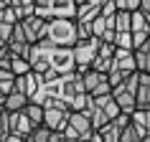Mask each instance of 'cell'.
<instances>
[{
    "instance_id": "20",
    "label": "cell",
    "mask_w": 150,
    "mask_h": 142,
    "mask_svg": "<svg viewBox=\"0 0 150 142\" xmlns=\"http://www.w3.org/2000/svg\"><path fill=\"white\" fill-rule=\"evenodd\" d=\"M132 119H135L140 127H145V129L150 132V109H145V107H137V109L132 112Z\"/></svg>"
},
{
    "instance_id": "21",
    "label": "cell",
    "mask_w": 150,
    "mask_h": 142,
    "mask_svg": "<svg viewBox=\"0 0 150 142\" xmlns=\"http://www.w3.org/2000/svg\"><path fill=\"white\" fill-rule=\"evenodd\" d=\"M13 28H16V23L0 20V43H10V38H13Z\"/></svg>"
},
{
    "instance_id": "18",
    "label": "cell",
    "mask_w": 150,
    "mask_h": 142,
    "mask_svg": "<svg viewBox=\"0 0 150 142\" xmlns=\"http://www.w3.org/2000/svg\"><path fill=\"white\" fill-rule=\"evenodd\" d=\"M10 109H5V107H0V140H5L8 142L10 137Z\"/></svg>"
},
{
    "instance_id": "14",
    "label": "cell",
    "mask_w": 150,
    "mask_h": 142,
    "mask_svg": "<svg viewBox=\"0 0 150 142\" xmlns=\"http://www.w3.org/2000/svg\"><path fill=\"white\" fill-rule=\"evenodd\" d=\"M135 56H137V69L142 74H150V38L140 48H135Z\"/></svg>"
},
{
    "instance_id": "3",
    "label": "cell",
    "mask_w": 150,
    "mask_h": 142,
    "mask_svg": "<svg viewBox=\"0 0 150 142\" xmlns=\"http://www.w3.org/2000/svg\"><path fill=\"white\" fill-rule=\"evenodd\" d=\"M99 43L102 38L99 36H92V38H79L74 43V56H76V69H92V63L97 58V51H99Z\"/></svg>"
},
{
    "instance_id": "8",
    "label": "cell",
    "mask_w": 150,
    "mask_h": 142,
    "mask_svg": "<svg viewBox=\"0 0 150 142\" xmlns=\"http://www.w3.org/2000/svg\"><path fill=\"white\" fill-rule=\"evenodd\" d=\"M41 84H43V74H38L36 69H31L28 74H21V76H16V89L25 91V94L31 96V99L38 94Z\"/></svg>"
},
{
    "instance_id": "9",
    "label": "cell",
    "mask_w": 150,
    "mask_h": 142,
    "mask_svg": "<svg viewBox=\"0 0 150 142\" xmlns=\"http://www.w3.org/2000/svg\"><path fill=\"white\" fill-rule=\"evenodd\" d=\"M115 43L112 41H102L99 43V51H97V58H94V63H92V69H99V71H104V74H110V69L115 66Z\"/></svg>"
},
{
    "instance_id": "25",
    "label": "cell",
    "mask_w": 150,
    "mask_h": 142,
    "mask_svg": "<svg viewBox=\"0 0 150 142\" xmlns=\"http://www.w3.org/2000/svg\"><path fill=\"white\" fill-rule=\"evenodd\" d=\"M140 10L148 15V20H150V0H142V5H140Z\"/></svg>"
},
{
    "instance_id": "17",
    "label": "cell",
    "mask_w": 150,
    "mask_h": 142,
    "mask_svg": "<svg viewBox=\"0 0 150 142\" xmlns=\"http://www.w3.org/2000/svg\"><path fill=\"white\" fill-rule=\"evenodd\" d=\"M115 28L117 31H132V10H117L115 13Z\"/></svg>"
},
{
    "instance_id": "23",
    "label": "cell",
    "mask_w": 150,
    "mask_h": 142,
    "mask_svg": "<svg viewBox=\"0 0 150 142\" xmlns=\"http://www.w3.org/2000/svg\"><path fill=\"white\" fill-rule=\"evenodd\" d=\"M107 76H110V81H112V86H117L120 81H125V71H120V69H110V74H107Z\"/></svg>"
},
{
    "instance_id": "4",
    "label": "cell",
    "mask_w": 150,
    "mask_h": 142,
    "mask_svg": "<svg viewBox=\"0 0 150 142\" xmlns=\"http://www.w3.org/2000/svg\"><path fill=\"white\" fill-rule=\"evenodd\" d=\"M51 69H56L59 74H69L76 71V56H74V46H54L48 53Z\"/></svg>"
},
{
    "instance_id": "19",
    "label": "cell",
    "mask_w": 150,
    "mask_h": 142,
    "mask_svg": "<svg viewBox=\"0 0 150 142\" xmlns=\"http://www.w3.org/2000/svg\"><path fill=\"white\" fill-rule=\"evenodd\" d=\"M115 46H117V48H135L132 31H117V36H115Z\"/></svg>"
},
{
    "instance_id": "6",
    "label": "cell",
    "mask_w": 150,
    "mask_h": 142,
    "mask_svg": "<svg viewBox=\"0 0 150 142\" xmlns=\"http://www.w3.org/2000/svg\"><path fill=\"white\" fill-rule=\"evenodd\" d=\"M76 8H79L76 0H48L46 10H43L41 15H46V18H56V15L76 18Z\"/></svg>"
},
{
    "instance_id": "26",
    "label": "cell",
    "mask_w": 150,
    "mask_h": 142,
    "mask_svg": "<svg viewBox=\"0 0 150 142\" xmlns=\"http://www.w3.org/2000/svg\"><path fill=\"white\" fill-rule=\"evenodd\" d=\"M13 5H36V0H16Z\"/></svg>"
},
{
    "instance_id": "13",
    "label": "cell",
    "mask_w": 150,
    "mask_h": 142,
    "mask_svg": "<svg viewBox=\"0 0 150 142\" xmlns=\"http://www.w3.org/2000/svg\"><path fill=\"white\" fill-rule=\"evenodd\" d=\"M145 137H148V129L140 127L135 119H130L122 129V142H145Z\"/></svg>"
},
{
    "instance_id": "16",
    "label": "cell",
    "mask_w": 150,
    "mask_h": 142,
    "mask_svg": "<svg viewBox=\"0 0 150 142\" xmlns=\"http://www.w3.org/2000/svg\"><path fill=\"white\" fill-rule=\"evenodd\" d=\"M16 89V74L10 69H0V96H8Z\"/></svg>"
},
{
    "instance_id": "7",
    "label": "cell",
    "mask_w": 150,
    "mask_h": 142,
    "mask_svg": "<svg viewBox=\"0 0 150 142\" xmlns=\"http://www.w3.org/2000/svg\"><path fill=\"white\" fill-rule=\"evenodd\" d=\"M10 134H21L23 140H28L31 137V132H33V119L28 117V112L25 109H18V112H10Z\"/></svg>"
},
{
    "instance_id": "11",
    "label": "cell",
    "mask_w": 150,
    "mask_h": 142,
    "mask_svg": "<svg viewBox=\"0 0 150 142\" xmlns=\"http://www.w3.org/2000/svg\"><path fill=\"white\" fill-rule=\"evenodd\" d=\"M28 102H31V96L25 94V91H21V89H13L8 96H0V107H5V109H10V112L25 109Z\"/></svg>"
},
{
    "instance_id": "24",
    "label": "cell",
    "mask_w": 150,
    "mask_h": 142,
    "mask_svg": "<svg viewBox=\"0 0 150 142\" xmlns=\"http://www.w3.org/2000/svg\"><path fill=\"white\" fill-rule=\"evenodd\" d=\"M132 38H135V48H140L150 38V31H132Z\"/></svg>"
},
{
    "instance_id": "12",
    "label": "cell",
    "mask_w": 150,
    "mask_h": 142,
    "mask_svg": "<svg viewBox=\"0 0 150 142\" xmlns=\"http://www.w3.org/2000/svg\"><path fill=\"white\" fill-rule=\"evenodd\" d=\"M102 3H97V0H87V3H81L79 8H76V20H87L92 23L97 15H102Z\"/></svg>"
},
{
    "instance_id": "15",
    "label": "cell",
    "mask_w": 150,
    "mask_h": 142,
    "mask_svg": "<svg viewBox=\"0 0 150 142\" xmlns=\"http://www.w3.org/2000/svg\"><path fill=\"white\" fill-rule=\"evenodd\" d=\"M137 107L150 109V74L140 76V89H137Z\"/></svg>"
},
{
    "instance_id": "10",
    "label": "cell",
    "mask_w": 150,
    "mask_h": 142,
    "mask_svg": "<svg viewBox=\"0 0 150 142\" xmlns=\"http://www.w3.org/2000/svg\"><path fill=\"white\" fill-rule=\"evenodd\" d=\"M112 69H120L125 74H132L137 69V56H135V48H115V66Z\"/></svg>"
},
{
    "instance_id": "22",
    "label": "cell",
    "mask_w": 150,
    "mask_h": 142,
    "mask_svg": "<svg viewBox=\"0 0 150 142\" xmlns=\"http://www.w3.org/2000/svg\"><path fill=\"white\" fill-rule=\"evenodd\" d=\"M142 0H117V8L120 10H140Z\"/></svg>"
},
{
    "instance_id": "1",
    "label": "cell",
    "mask_w": 150,
    "mask_h": 142,
    "mask_svg": "<svg viewBox=\"0 0 150 142\" xmlns=\"http://www.w3.org/2000/svg\"><path fill=\"white\" fill-rule=\"evenodd\" d=\"M46 38L51 43H56V46H74L79 41V23H76V18H66V15L48 18Z\"/></svg>"
},
{
    "instance_id": "27",
    "label": "cell",
    "mask_w": 150,
    "mask_h": 142,
    "mask_svg": "<svg viewBox=\"0 0 150 142\" xmlns=\"http://www.w3.org/2000/svg\"><path fill=\"white\" fill-rule=\"evenodd\" d=\"M145 142H150V132H148V137H145Z\"/></svg>"
},
{
    "instance_id": "5",
    "label": "cell",
    "mask_w": 150,
    "mask_h": 142,
    "mask_svg": "<svg viewBox=\"0 0 150 142\" xmlns=\"http://www.w3.org/2000/svg\"><path fill=\"white\" fill-rule=\"evenodd\" d=\"M132 119V114H127V112H122L120 117L110 119L104 127H99V134H102V142H122V129H125V124Z\"/></svg>"
},
{
    "instance_id": "2",
    "label": "cell",
    "mask_w": 150,
    "mask_h": 142,
    "mask_svg": "<svg viewBox=\"0 0 150 142\" xmlns=\"http://www.w3.org/2000/svg\"><path fill=\"white\" fill-rule=\"evenodd\" d=\"M140 76H142V71H132V74H127V76H125V81H120L117 86H112L115 99L120 102L122 112H127V114H132V112L137 109V89H140Z\"/></svg>"
}]
</instances>
